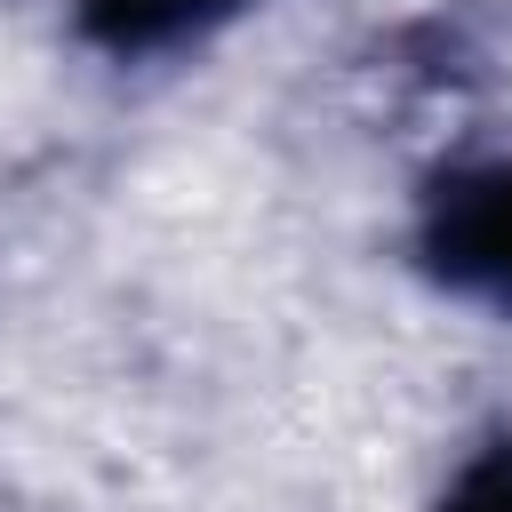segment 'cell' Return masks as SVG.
<instances>
[{
	"instance_id": "2",
	"label": "cell",
	"mask_w": 512,
	"mask_h": 512,
	"mask_svg": "<svg viewBox=\"0 0 512 512\" xmlns=\"http://www.w3.org/2000/svg\"><path fill=\"white\" fill-rule=\"evenodd\" d=\"M240 0H88L96 32L120 40V48H152V40H184L216 16H232Z\"/></svg>"
},
{
	"instance_id": "3",
	"label": "cell",
	"mask_w": 512,
	"mask_h": 512,
	"mask_svg": "<svg viewBox=\"0 0 512 512\" xmlns=\"http://www.w3.org/2000/svg\"><path fill=\"white\" fill-rule=\"evenodd\" d=\"M448 512H512V448H496V456H480L464 480H456V496H448Z\"/></svg>"
},
{
	"instance_id": "1",
	"label": "cell",
	"mask_w": 512,
	"mask_h": 512,
	"mask_svg": "<svg viewBox=\"0 0 512 512\" xmlns=\"http://www.w3.org/2000/svg\"><path fill=\"white\" fill-rule=\"evenodd\" d=\"M440 248H448V272L488 288L496 304H512V168L504 176H480L448 200V224H440Z\"/></svg>"
}]
</instances>
